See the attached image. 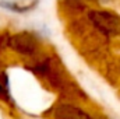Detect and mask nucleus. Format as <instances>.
<instances>
[{
    "label": "nucleus",
    "mask_w": 120,
    "mask_h": 119,
    "mask_svg": "<svg viewBox=\"0 0 120 119\" xmlns=\"http://www.w3.org/2000/svg\"><path fill=\"white\" fill-rule=\"evenodd\" d=\"M0 6H1V7H4V8H7V10L14 11V13H27V11L32 10V8L36 6V3H34V4H18V3L1 1V3H0Z\"/></svg>",
    "instance_id": "4"
},
{
    "label": "nucleus",
    "mask_w": 120,
    "mask_h": 119,
    "mask_svg": "<svg viewBox=\"0 0 120 119\" xmlns=\"http://www.w3.org/2000/svg\"><path fill=\"white\" fill-rule=\"evenodd\" d=\"M90 20L99 31L105 34H119L120 32V17L110 11H91Z\"/></svg>",
    "instance_id": "1"
},
{
    "label": "nucleus",
    "mask_w": 120,
    "mask_h": 119,
    "mask_svg": "<svg viewBox=\"0 0 120 119\" xmlns=\"http://www.w3.org/2000/svg\"><path fill=\"white\" fill-rule=\"evenodd\" d=\"M36 39L27 34H20L11 39V48L22 55H32L36 51Z\"/></svg>",
    "instance_id": "2"
},
{
    "label": "nucleus",
    "mask_w": 120,
    "mask_h": 119,
    "mask_svg": "<svg viewBox=\"0 0 120 119\" xmlns=\"http://www.w3.org/2000/svg\"><path fill=\"white\" fill-rule=\"evenodd\" d=\"M56 119H92L90 114L74 105H61L55 112Z\"/></svg>",
    "instance_id": "3"
}]
</instances>
